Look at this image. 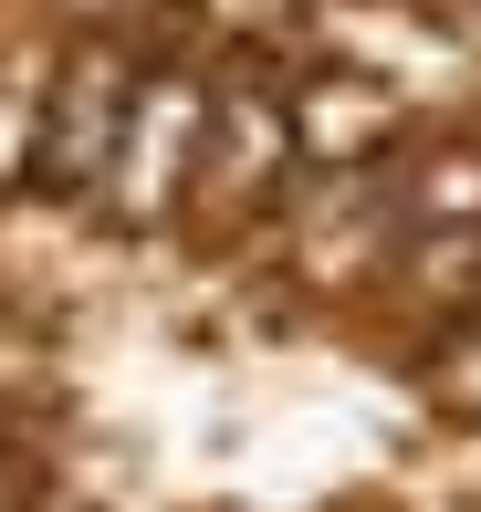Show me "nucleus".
Here are the masks:
<instances>
[{
  "mask_svg": "<svg viewBox=\"0 0 481 512\" xmlns=\"http://www.w3.org/2000/svg\"><path fill=\"white\" fill-rule=\"evenodd\" d=\"M136 95L147 84H126V53H105V42L63 53L53 63V126H42V178L53 189H105L126 126H136Z\"/></svg>",
  "mask_w": 481,
  "mask_h": 512,
  "instance_id": "1",
  "label": "nucleus"
},
{
  "mask_svg": "<svg viewBox=\"0 0 481 512\" xmlns=\"http://www.w3.org/2000/svg\"><path fill=\"white\" fill-rule=\"evenodd\" d=\"M116 209L126 220H157L178 189V168H189V84H147L136 95V126H126V147H116Z\"/></svg>",
  "mask_w": 481,
  "mask_h": 512,
  "instance_id": "2",
  "label": "nucleus"
},
{
  "mask_svg": "<svg viewBox=\"0 0 481 512\" xmlns=\"http://www.w3.org/2000/svg\"><path fill=\"white\" fill-rule=\"evenodd\" d=\"M42 126H53V84H42V53L0 63V189L42 157Z\"/></svg>",
  "mask_w": 481,
  "mask_h": 512,
  "instance_id": "3",
  "label": "nucleus"
},
{
  "mask_svg": "<svg viewBox=\"0 0 481 512\" xmlns=\"http://www.w3.org/2000/svg\"><path fill=\"white\" fill-rule=\"evenodd\" d=\"M272 157H283V115L251 95V84H231V95H220V147H210V168H220V178H272Z\"/></svg>",
  "mask_w": 481,
  "mask_h": 512,
  "instance_id": "4",
  "label": "nucleus"
},
{
  "mask_svg": "<svg viewBox=\"0 0 481 512\" xmlns=\"http://www.w3.org/2000/svg\"><path fill=\"white\" fill-rule=\"evenodd\" d=\"M366 126H387V95H314V136H366Z\"/></svg>",
  "mask_w": 481,
  "mask_h": 512,
  "instance_id": "5",
  "label": "nucleus"
},
{
  "mask_svg": "<svg viewBox=\"0 0 481 512\" xmlns=\"http://www.w3.org/2000/svg\"><path fill=\"white\" fill-rule=\"evenodd\" d=\"M481 199V178H471V157H440V209H471Z\"/></svg>",
  "mask_w": 481,
  "mask_h": 512,
  "instance_id": "6",
  "label": "nucleus"
}]
</instances>
